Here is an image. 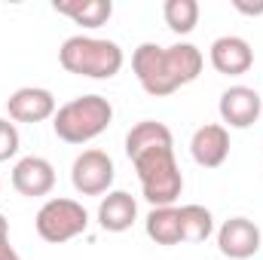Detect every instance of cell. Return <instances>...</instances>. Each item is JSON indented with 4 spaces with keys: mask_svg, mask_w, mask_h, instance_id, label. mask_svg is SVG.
<instances>
[{
    "mask_svg": "<svg viewBox=\"0 0 263 260\" xmlns=\"http://www.w3.org/2000/svg\"><path fill=\"white\" fill-rule=\"evenodd\" d=\"M202 65H205V55L193 43H175V46L141 43L132 52V70L141 89L153 98H165L181 86H190L193 80H199Z\"/></svg>",
    "mask_w": 263,
    "mask_h": 260,
    "instance_id": "6da1fadb",
    "label": "cell"
},
{
    "mask_svg": "<svg viewBox=\"0 0 263 260\" xmlns=\"http://www.w3.org/2000/svg\"><path fill=\"white\" fill-rule=\"evenodd\" d=\"M59 62L67 73H77V77H86V80H110L123 70L126 55H123V46L117 40L73 34L62 43Z\"/></svg>",
    "mask_w": 263,
    "mask_h": 260,
    "instance_id": "7a4b0ae2",
    "label": "cell"
},
{
    "mask_svg": "<svg viewBox=\"0 0 263 260\" xmlns=\"http://www.w3.org/2000/svg\"><path fill=\"white\" fill-rule=\"evenodd\" d=\"M114 123V104L104 95H80L62 104L52 117V132L65 144H89Z\"/></svg>",
    "mask_w": 263,
    "mask_h": 260,
    "instance_id": "3957f363",
    "label": "cell"
},
{
    "mask_svg": "<svg viewBox=\"0 0 263 260\" xmlns=\"http://www.w3.org/2000/svg\"><path fill=\"white\" fill-rule=\"evenodd\" d=\"M135 175L141 181V193L153 208L175 205L184 190V175L175 159V147H153L132 159Z\"/></svg>",
    "mask_w": 263,
    "mask_h": 260,
    "instance_id": "277c9868",
    "label": "cell"
},
{
    "mask_svg": "<svg viewBox=\"0 0 263 260\" xmlns=\"http://www.w3.org/2000/svg\"><path fill=\"white\" fill-rule=\"evenodd\" d=\"M34 227H37V236L49 245H65L70 239L83 236L86 227H89V211L83 208V202L77 199H65V196H55V199H46L34 217Z\"/></svg>",
    "mask_w": 263,
    "mask_h": 260,
    "instance_id": "5b68a950",
    "label": "cell"
},
{
    "mask_svg": "<svg viewBox=\"0 0 263 260\" xmlns=\"http://www.w3.org/2000/svg\"><path fill=\"white\" fill-rule=\"evenodd\" d=\"M114 178H117V169H114V159L110 153L104 150H83L73 165H70V184L80 196H104L110 193L114 187Z\"/></svg>",
    "mask_w": 263,
    "mask_h": 260,
    "instance_id": "8992f818",
    "label": "cell"
},
{
    "mask_svg": "<svg viewBox=\"0 0 263 260\" xmlns=\"http://www.w3.org/2000/svg\"><path fill=\"white\" fill-rule=\"evenodd\" d=\"M55 95L43 86H22L6 98V114L12 123H46L55 117Z\"/></svg>",
    "mask_w": 263,
    "mask_h": 260,
    "instance_id": "52a82bcc",
    "label": "cell"
},
{
    "mask_svg": "<svg viewBox=\"0 0 263 260\" xmlns=\"http://www.w3.org/2000/svg\"><path fill=\"white\" fill-rule=\"evenodd\" d=\"M260 227L248 217H230L217 230V248L230 260H248L260 251Z\"/></svg>",
    "mask_w": 263,
    "mask_h": 260,
    "instance_id": "ba28073f",
    "label": "cell"
},
{
    "mask_svg": "<svg viewBox=\"0 0 263 260\" xmlns=\"http://www.w3.org/2000/svg\"><path fill=\"white\" fill-rule=\"evenodd\" d=\"M217 110H220V120L227 129H251L260 120L263 101L251 86H230V89H223Z\"/></svg>",
    "mask_w": 263,
    "mask_h": 260,
    "instance_id": "9c48e42d",
    "label": "cell"
},
{
    "mask_svg": "<svg viewBox=\"0 0 263 260\" xmlns=\"http://www.w3.org/2000/svg\"><path fill=\"white\" fill-rule=\"evenodd\" d=\"M208 62L217 73L223 77H242L254 67V49L245 37H236V34H227V37H217L208 49Z\"/></svg>",
    "mask_w": 263,
    "mask_h": 260,
    "instance_id": "30bf717a",
    "label": "cell"
},
{
    "mask_svg": "<svg viewBox=\"0 0 263 260\" xmlns=\"http://www.w3.org/2000/svg\"><path fill=\"white\" fill-rule=\"evenodd\" d=\"M12 187L15 193L28 196V199H40L49 196L55 187V169L49 159L43 156H22L12 165Z\"/></svg>",
    "mask_w": 263,
    "mask_h": 260,
    "instance_id": "8fae6325",
    "label": "cell"
},
{
    "mask_svg": "<svg viewBox=\"0 0 263 260\" xmlns=\"http://www.w3.org/2000/svg\"><path fill=\"white\" fill-rule=\"evenodd\" d=\"M190 156L202 169H220L230 156V129L220 123L199 126L190 138Z\"/></svg>",
    "mask_w": 263,
    "mask_h": 260,
    "instance_id": "7c38bea8",
    "label": "cell"
},
{
    "mask_svg": "<svg viewBox=\"0 0 263 260\" xmlns=\"http://www.w3.org/2000/svg\"><path fill=\"white\" fill-rule=\"evenodd\" d=\"M138 220V202L126 190H110L98 202V227L104 233H126Z\"/></svg>",
    "mask_w": 263,
    "mask_h": 260,
    "instance_id": "4fadbf2b",
    "label": "cell"
},
{
    "mask_svg": "<svg viewBox=\"0 0 263 260\" xmlns=\"http://www.w3.org/2000/svg\"><path fill=\"white\" fill-rule=\"evenodd\" d=\"M153 147H175V138H172V129L165 123H156V120H141L135 123L126 135V156L135 159Z\"/></svg>",
    "mask_w": 263,
    "mask_h": 260,
    "instance_id": "5bb4252c",
    "label": "cell"
},
{
    "mask_svg": "<svg viewBox=\"0 0 263 260\" xmlns=\"http://www.w3.org/2000/svg\"><path fill=\"white\" fill-rule=\"evenodd\" d=\"M52 9L73 18V25H83V28H101L114 15L110 0H55Z\"/></svg>",
    "mask_w": 263,
    "mask_h": 260,
    "instance_id": "9a60e30c",
    "label": "cell"
},
{
    "mask_svg": "<svg viewBox=\"0 0 263 260\" xmlns=\"http://www.w3.org/2000/svg\"><path fill=\"white\" fill-rule=\"evenodd\" d=\"M144 230L147 236L162 245V248H172V245H181V211L178 205H162V208H150L147 220H144Z\"/></svg>",
    "mask_w": 263,
    "mask_h": 260,
    "instance_id": "2e32d148",
    "label": "cell"
},
{
    "mask_svg": "<svg viewBox=\"0 0 263 260\" xmlns=\"http://www.w3.org/2000/svg\"><path fill=\"white\" fill-rule=\"evenodd\" d=\"M178 211H181V239L184 242L196 245V242H205L214 233V214L205 205L190 202V205H181Z\"/></svg>",
    "mask_w": 263,
    "mask_h": 260,
    "instance_id": "e0dca14e",
    "label": "cell"
},
{
    "mask_svg": "<svg viewBox=\"0 0 263 260\" xmlns=\"http://www.w3.org/2000/svg\"><path fill=\"white\" fill-rule=\"evenodd\" d=\"M162 18L175 34H193L199 25V3L196 0H165Z\"/></svg>",
    "mask_w": 263,
    "mask_h": 260,
    "instance_id": "ac0fdd59",
    "label": "cell"
},
{
    "mask_svg": "<svg viewBox=\"0 0 263 260\" xmlns=\"http://www.w3.org/2000/svg\"><path fill=\"white\" fill-rule=\"evenodd\" d=\"M18 144H22V138H18V129H15V123L0 117V162L12 159V156L18 153Z\"/></svg>",
    "mask_w": 263,
    "mask_h": 260,
    "instance_id": "d6986e66",
    "label": "cell"
},
{
    "mask_svg": "<svg viewBox=\"0 0 263 260\" xmlns=\"http://www.w3.org/2000/svg\"><path fill=\"white\" fill-rule=\"evenodd\" d=\"M233 6L245 15H263V3H245V0H233Z\"/></svg>",
    "mask_w": 263,
    "mask_h": 260,
    "instance_id": "ffe728a7",
    "label": "cell"
},
{
    "mask_svg": "<svg viewBox=\"0 0 263 260\" xmlns=\"http://www.w3.org/2000/svg\"><path fill=\"white\" fill-rule=\"evenodd\" d=\"M0 260H22L18 251L9 245V236H0Z\"/></svg>",
    "mask_w": 263,
    "mask_h": 260,
    "instance_id": "44dd1931",
    "label": "cell"
},
{
    "mask_svg": "<svg viewBox=\"0 0 263 260\" xmlns=\"http://www.w3.org/2000/svg\"><path fill=\"white\" fill-rule=\"evenodd\" d=\"M0 236H9V220L0 214Z\"/></svg>",
    "mask_w": 263,
    "mask_h": 260,
    "instance_id": "7402d4cb",
    "label": "cell"
}]
</instances>
